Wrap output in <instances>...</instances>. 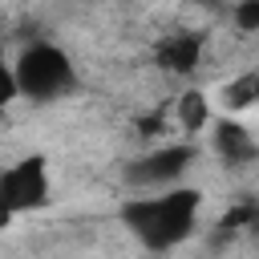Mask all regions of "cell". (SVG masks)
Returning a JSON list of instances; mask_svg holds the SVG:
<instances>
[{
    "instance_id": "6da1fadb",
    "label": "cell",
    "mask_w": 259,
    "mask_h": 259,
    "mask_svg": "<svg viewBox=\"0 0 259 259\" xmlns=\"http://www.w3.org/2000/svg\"><path fill=\"white\" fill-rule=\"evenodd\" d=\"M121 227L154 255H166V251H178L198 219H202V190L198 186H166V190H142V194H130L117 210Z\"/></svg>"
},
{
    "instance_id": "7a4b0ae2",
    "label": "cell",
    "mask_w": 259,
    "mask_h": 259,
    "mask_svg": "<svg viewBox=\"0 0 259 259\" xmlns=\"http://www.w3.org/2000/svg\"><path fill=\"white\" fill-rule=\"evenodd\" d=\"M12 77H16V97H24L32 105H57L81 89V73L73 65V57L53 40L24 45L20 57L12 61Z\"/></svg>"
},
{
    "instance_id": "3957f363",
    "label": "cell",
    "mask_w": 259,
    "mask_h": 259,
    "mask_svg": "<svg viewBox=\"0 0 259 259\" xmlns=\"http://www.w3.org/2000/svg\"><path fill=\"white\" fill-rule=\"evenodd\" d=\"M49 202H53V174L40 154L16 158L0 170V206L12 219H20L28 210H45Z\"/></svg>"
},
{
    "instance_id": "277c9868",
    "label": "cell",
    "mask_w": 259,
    "mask_h": 259,
    "mask_svg": "<svg viewBox=\"0 0 259 259\" xmlns=\"http://www.w3.org/2000/svg\"><path fill=\"white\" fill-rule=\"evenodd\" d=\"M194 162H198V150L190 142H166V146H154V150L130 158L121 178L134 190H166V186H182V178L190 174Z\"/></svg>"
},
{
    "instance_id": "5b68a950",
    "label": "cell",
    "mask_w": 259,
    "mask_h": 259,
    "mask_svg": "<svg viewBox=\"0 0 259 259\" xmlns=\"http://www.w3.org/2000/svg\"><path fill=\"white\" fill-rule=\"evenodd\" d=\"M210 150H214V158L223 162V166H251L255 162V154H259V142H255V134H251V125L247 121H239V117H210Z\"/></svg>"
},
{
    "instance_id": "8992f818",
    "label": "cell",
    "mask_w": 259,
    "mask_h": 259,
    "mask_svg": "<svg viewBox=\"0 0 259 259\" xmlns=\"http://www.w3.org/2000/svg\"><path fill=\"white\" fill-rule=\"evenodd\" d=\"M202 49H206L202 32L178 28V32H166V36L158 40L154 57H158V65H162L166 73H174V77H190V73L198 69V61H202Z\"/></svg>"
},
{
    "instance_id": "52a82bcc",
    "label": "cell",
    "mask_w": 259,
    "mask_h": 259,
    "mask_svg": "<svg viewBox=\"0 0 259 259\" xmlns=\"http://www.w3.org/2000/svg\"><path fill=\"white\" fill-rule=\"evenodd\" d=\"M219 97H223V105H227L231 117H235V113H247V109L255 105V97H259V69H243L239 77H231V81L219 89Z\"/></svg>"
},
{
    "instance_id": "ba28073f",
    "label": "cell",
    "mask_w": 259,
    "mask_h": 259,
    "mask_svg": "<svg viewBox=\"0 0 259 259\" xmlns=\"http://www.w3.org/2000/svg\"><path fill=\"white\" fill-rule=\"evenodd\" d=\"M174 117H178V125H182L186 134H198V130H206V125H210V97H206L202 89H186V93L178 97V109H174Z\"/></svg>"
},
{
    "instance_id": "9c48e42d",
    "label": "cell",
    "mask_w": 259,
    "mask_h": 259,
    "mask_svg": "<svg viewBox=\"0 0 259 259\" xmlns=\"http://www.w3.org/2000/svg\"><path fill=\"white\" fill-rule=\"evenodd\" d=\"M235 24L239 32H259V0H235Z\"/></svg>"
},
{
    "instance_id": "30bf717a",
    "label": "cell",
    "mask_w": 259,
    "mask_h": 259,
    "mask_svg": "<svg viewBox=\"0 0 259 259\" xmlns=\"http://www.w3.org/2000/svg\"><path fill=\"white\" fill-rule=\"evenodd\" d=\"M16 101V77H12V61L0 57V109H8Z\"/></svg>"
},
{
    "instance_id": "8fae6325",
    "label": "cell",
    "mask_w": 259,
    "mask_h": 259,
    "mask_svg": "<svg viewBox=\"0 0 259 259\" xmlns=\"http://www.w3.org/2000/svg\"><path fill=\"white\" fill-rule=\"evenodd\" d=\"M8 227H12V214H8L4 206H0V231H8Z\"/></svg>"
},
{
    "instance_id": "7c38bea8",
    "label": "cell",
    "mask_w": 259,
    "mask_h": 259,
    "mask_svg": "<svg viewBox=\"0 0 259 259\" xmlns=\"http://www.w3.org/2000/svg\"><path fill=\"white\" fill-rule=\"evenodd\" d=\"M194 4H219V0H194Z\"/></svg>"
}]
</instances>
